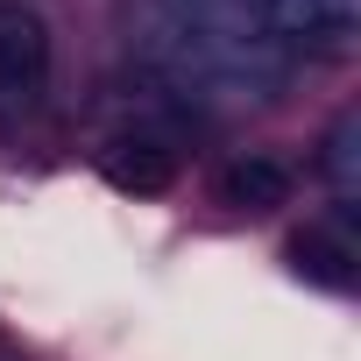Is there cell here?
<instances>
[{
    "mask_svg": "<svg viewBox=\"0 0 361 361\" xmlns=\"http://www.w3.org/2000/svg\"><path fill=\"white\" fill-rule=\"evenodd\" d=\"M142 29L156 64H170L185 85L269 99V85L290 71V50L255 0H142Z\"/></svg>",
    "mask_w": 361,
    "mask_h": 361,
    "instance_id": "6da1fadb",
    "label": "cell"
},
{
    "mask_svg": "<svg viewBox=\"0 0 361 361\" xmlns=\"http://www.w3.org/2000/svg\"><path fill=\"white\" fill-rule=\"evenodd\" d=\"M50 78V36L29 8L0 0V106H29Z\"/></svg>",
    "mask_w": 361,
    "mask_h": 361,
    "instance_id": "7a4b0ae2",
    "label": "cell"
},
{
    "mask_svg": "<svg viewBox=\"0 0 361 361\" xmlns=\"http://www.w3.org/2000/svg\"><path fill=\"white\" fill-rule=\"evenodd\" d=\"M269 15V29L283 36V50H319V57H340L354 43V0H255Z\"/></svg>",
    "mask_w": 361,
    "mask_h": 361,
    "instance_id": "3957f363",
    "label": "cell"
},
{
    "mask_svg": "<svg viewBox=\"0 0 361 361\" xmlns=\"http://www.w3.org/2000/svg\"><path fill=\"white\" fill-rule=\"evenodd\" d=\"M99 170H106V185H121V192H135V199H156V192L177 185V156H170L156 135H121V142H106V149H99Z\"/></svg>",
    "mask_w": 361,
    "mask_h": 361,
    "instance_id": "277c9868",
    "label": "cell"
},
{
    "mask_svg": "<svg viewBox=\"0 0 361 361\" xmlns=\"http://www.w3.org/2000/svg\"><path fill=\"white\" fill-rule=\"evenodd\" d=\"M220 199H227L234 213H276V206L290 199V170L269 163V156H241V163L220 170Z\"/></svg>",
    "mask_w": 361,
    "mask_h": 361,
    "instance_id": "5b68a950",
    "label": "cell"
},
{
    "mask_svg": "<svg viewBox=\"0 0 361 361\" xmlns=\"http://www.w3.org/2000/svg\"><path fill=\"white\" fill-rule=\"evenodd\" d=\"M290 269H298V276H312V283H326V290H347V283H354V248L312 227V234H298V241H290Z\"/></svg>",
    "mask_w": 361,
    "mask_h": 361,
    "instance_id": "8992f818",
    "label": "cell"
},
{
    "mask_svg": "<svg viewBox=\"0 0 361 361\" xmlns=\"http://www.w3.org/2000/svg\"><path fill=\"white\" fill-rule=\"evenodd\" d=\"M326 177H333V192L340 199H354L361 192V114H340V128L326 135Z\"/></svg>",
    "mask_w": 361,
    "mask_h": 361,
    "instance_id": "52a82bcc",
    "label": "cell"
}]
</instances>
